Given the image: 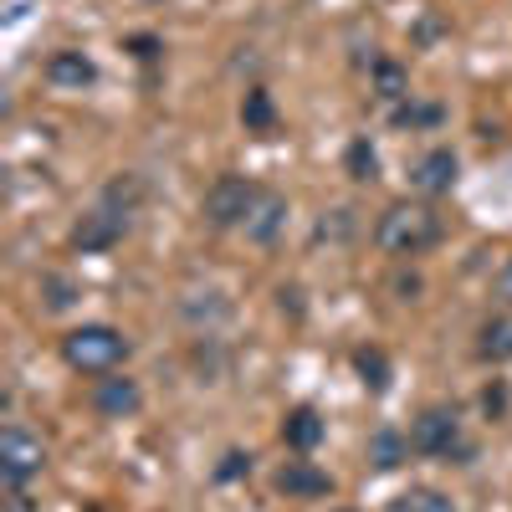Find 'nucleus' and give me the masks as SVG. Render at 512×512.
I'll list each match as a JSON object with an SVG mask.
<instances>
[{"label": "nucleus", "mask_w": 512, "mask_h": 512, "mask_svg": "<svg viewBox=\"0 0 512 512\" xmlns=\"http://www.w3.org/2000/svg\"><path fill=\"white\" fill-rule=\"evenodd\" d=\"M446 236V216L431 200H395L374 226V246L384 256H420Z\"/></svg>", "instance_id": "1"}, {"label": "nucleus", "mask_w": 512, "mask_h": 512, "mask_svg": "<svg viewBox=\"0 0 512 512\" xmlns=\"http://www.w3.org/2000/svg\"><path fill=\"white\" fill-rule=\"evenodd\" d=\"M62 359L77 369V374H113L123 359H128V338L108 323H82L62 338Z\"/></svg>", "instance_id": "2"}, {"label": "nucleus", "mask_w": 512, "mask_h": 512, "mask_svg": "<svg viewBox=\"0 0 512 512\" xmlns=\"http://www.w3.org/2000/svg\"><path fill=\"white\" fill-rule=\"evenodd\" d=\"M256 200H262V185H251V180H241V175H221L216 185L205 190V221L216 226V231H231V226H246L251 221V210H256Z\"/></svg>", "instance_id": "3"}, {"label": "nucleus", "mask_w": 512, "mask_h": 512, "mask_svg": "<svg viewBox=\"0 0 512 512\" xmlns=\"http://www.w3.org/2000/svg\"><path fill=\"white\" fill-rule=\"evenodd\" d=\"M410 451L420 456H466L461 441V415L451 405H431L410 420Z\"/></svg>", "instance_id": "4"}, {"label": "nucleus", "mask_w": 512, "mask_h": 512, "mask_svg": "<svg viewBox=\"0 0 512 512\" xmlns=\"http://www.w3.org/2000/svg\"><path fill=\"white\" fill-rule=\"evenodd\" d=\"M41 466H47V446L26 436L21 425H6L0 431V477H6V487H26Z\"/></svg>", "instance_id": "5"}, {"label": "nucleus", "mask_w": 512, "mask_h": 512, "mask_svg": "<svg viewBox=\"0 0 512 512\" xmlns=\"http://www.w3.org/2000/svg\"><path fill=\"white\" fill-rule=\"evenodd\" d=\"M123 231H128V216H123V210L98 205L93 216H82V221H77L72 246H77V251H108V246H118V241H123Z\"/></svg>", "instance_id": "6"}, {"label": "nucleus", "mask_w": 512, "mask_h": 512, "mask_svg": "<svg viewBox=\"0 0 512 512\" xmlns=\"http://www.w3.org/2000/svg\"><path fill=\"white\" fill-rule=\"evenodd\" d=\"M139 405H144V390H139L134 379H123V374H103V379L93 384V410H98V415H108V420L139 415Z\"/></svg>", "instance_id": "7"}, {"label": "nucleus", "mask_w": 512, "mask_h": 512, "mask_svg": "<svg viewBox=\"0 0 512 512\" xmlns=\"http://www.w3.org/2000/svg\"><path fill=\"white\" fill-rule=\"evenodd\" d=\"M277 492H287V497H328L333 492V477L323 472V466H313V461H287L282 472H277Z\"/></svg>", "instance_id": "8"}, {"label": "nucleus", "mask_w": 512, "mask_h": 512, "mask_svg": "<svg viewBox=\"0 0 512 512\" xmlns=\"http://www.w3.org/2000/svg\"><path fill=\"white\" fill-rule=\"evenodd\" d=\"M456 175H461V164H456V154L451 149H431L420 164H415V190L420 195H446L451 185H456Z\"/></svg>", "instance_id": "9"}, {"label": "nucleus", "mask_w": 512, "mask_h": 512, "mask_svg": "<svg viewBox=\"0 0 512 512\" xmlns=\"http://www.w3.org/2000/svg\"><path fill=\"white\" fill-rule=\"evenodd\" d=\"M47 82H52V88L82 93V88H93V82H98V67H93V57H82V52H52L47 57Z\"/></svg>", "instance_id": "10"}, {"label": "nucleus", "mask_w": 512, "mask_h": 512, "mask_svg": "<svg viewBox=\"0 0 512 512\" xmlns=\"http://www.w3.org/2000/svg\"><path fill=\"white\" fill-rule=\"evenodd\" d=\"M282 226H287V200H282L277 190H262V200H256L251 221H246V236H251L256 246H272V241L282 236Z\"/></svg>", "instance_id": "11"}, {"label": "nucleus", "mask_w": 512, "mask_h": 512, "mask_svg": "<svg viewBox=\"0 0 512 512\" xmlns=\"http://www.w3.org/2000/svg\"><path fill=\"white\" fill-rule=\"evenodd\" d=\"M282 441H287L297 456L318 451V441H323V415H318L313 405H297V410H287V420H282Z\"/></svg>", "instance_id": "12"}, {"label": "nucleus", "mask_w": 512, "mask_h": 512, "mask_svg": "<svg viewBox=\"0 0 512 512\" xmlns=\"http://www.w3.org/2000/svg\"><path fill=\"white\" fill-rule=\"evenodd\" d=\"M477 354H482L487 364H507V359H512V313H497V318L482 323Z\"/></svg>", "instance_id": "13"}, {"label": "nucleus", "mask_w": 512, "mask_h": 512, "mask_svg": "<svg viewBox=\"0 0 512 512\" xmlns=\"http://www.w3.org/2000/svg\"><path fill=\"white\" fill-rule=\"evenodd\" d=\"M241 123H246V134H272V128H277V103H272L267 88H251V93H246Z\"/></svg>", "instance_id": "14"}, {"label": "nucleus", "mask_w": 512, "mask_h": 512, "mask_svg": "<svg viewBox=\"0 0 512 512\" xmlns=\"http://www.w3.org/2000/svg\"><path fill=\"white\" fill-rule=\"evenodd\" d=\"M405 456H410V436H400V431H374L369 436V461L379 472H395Z\"/></svg>", "instance_id": "15"}, {"label": "nucleus", "mask_w": 512, "mask_h": 512, "mask_svg": "<svg viewBox=\"0 0 512 512\" xmlns=\"http://www.w3.org/2000/svg\"><path fill=\"white\" fill-rule=\"evenodd\" d=\"M390 512H456V502L451 497H441L436 487H410L405 497H395V507Z\"/></svg>", "instance_id": "16"}, {"label": "nucleus", "mask_w": 512, "mask_h": 512, "mask_svg": "<svg viewBox=\"0 0 512 512\" xmlns=\"http://www.w3.org/2000/svg\"><path fill=\"white\" fill-rule=\"evenodd\" d=\"M374 88H379V98H410V77H405V67L400 62H374Z\"/></svg>", "instance_id": "17"}, {"label": "nucleus", "mask_w": 512, "mask_h": 512, "mask_svg": "<svg viewBox=\"0 0 512 512\" xmlns=\"http://www.w3.org/2000/svg\"><path fill=\"white\" fill-rule=\"evenodd\" d=\"M354 364H359V374H364V384H369L374 395L384 390V384H390V359H384L379 349H359V354H354Z\"/></svg>", "instance_id": "18"}, {"label": "nucleus", "mask_w": 512, "mask_h": 512, "mask_svg": "<svg viewBox=\"0 0 512 512\" xmlns=\"http://www.w3.org/2000/svg\"><path fill=\"white\" fill-rule=\"evenodd\" d=\"M374 169H379V159H374L369 139H354V144H349V175H354V180H374Z\"/></svg>", "instance_id": "19"}, {"label": "nucleus", "mask_w": 512, "mask_h": 512, "mask_svg": "<svg viewBox=\"0 0 512 512\" xmlns=\"http://www.w3.org/2000/svg\"><path fill=\"white\" fill-rule=\"evenodd\" d=\"M72 297H77V287L67 282V277H47V308H72Z\"/></svg>", "instance_id": "20"}, {"label": "nucleus", "mask_w": 512, "mask_h": 512, "mask_svg": "<svg viewBox=\"0 0 512 512\" xmlns=\"http://www.w3.org/2000/svg\"><path fill=\"white\" fill-rule=\"evenodd\" d=\"M395 123H400V128H415V123H441V108H420V103H410V108H395Z\"/></svg>", "instance_id": "21"}, {"label": "nucleus", "mask_w": 512, "mask_h": 512, "mask_svg": "<svg viewBox=\"0 0 512 512\" xmlns=\"http://www.w3.org/2000/svg\"><path fill=\"white\" fill-rule=\"evenodd\" d=\"M241 472H251V456H241V451H231V456H226V466H221V477L231 482V477H241Z\"/></svg>", "instance_id": "22"}, {"label": "nucleus", "mask_w": 512, "mask_h": 512, "mask_svg": "<svg viewBox=\"0 0 512 512\" xmlns=\"http://www.w3.org/2000/svg\"><path fill=\"white\" fill-rule=\"evenodd\" d=\"M482 405H487V415H502V410H507V395H502V384H492V390L482 395Z\"/></svg>", "instance_id": "23"}, {"label": "nucleus", "mask_w": 512, "mask_h": 512, "mask_svg": "<svg viewBox=\"0 0 512 512\" xmlns=\"http://www.w3.org/2000/svg\"><path fill=\"white\" fill-rule=\"evenodd\" d=\"M497 297L512 308V256H507V267H502V277H497Z\"/></svg>", "instance_id": "24"}, {"label": "nucleus", "mask_w": 512, "mask_h": 512, "mask_svg": "<svg viewBox=\"0 0 512 512\" xmlns=\"http://www.w3.org/2000/svg\"><path fill=\"white\" fill-rule=\"evenodd\" d=\"M6 512H31V497H26L21 487H11V497H6Z\"/></svg>", "instance_id": "25"}, {"label": "nucleus", "mask_w": 512, "mask_h": 512, "mask_svg": "<svg viewBox=\"0 0 512 512\" xmlns=\"http://www.w3.org/2000/svg\"><path fill=\"white\" fill-rule=\"evenodd\" d=\"M134 47H139V57H159V41H154V36H139Z\"/></svg>", "instance_id": "26"}, {"label": "nucleus", "mask_w": 512, "mask_h": 512, "mask_svg": "<svg viewBox=\"0 0 512 512\" xmlns=\"http://www.w3.org/2000/svg\"><path fill=\"white\" fill-rule=\"evenodd\" d=\"M333 512H354V507H333Z\"/></svg>", "instance_id": "27"}]
</instances>
